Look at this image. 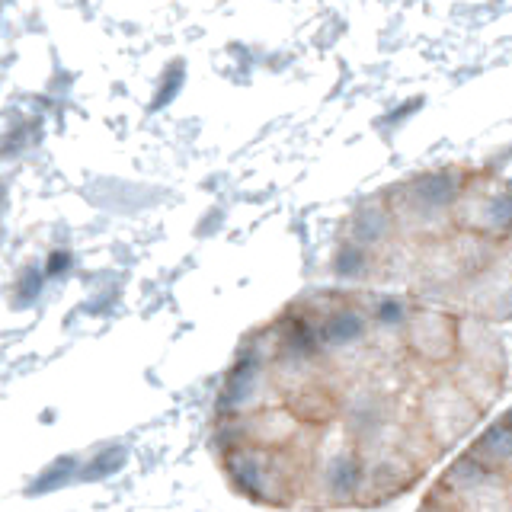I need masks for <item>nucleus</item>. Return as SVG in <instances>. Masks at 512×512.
<instances>
[{"label": "nucleus", "mask_w": 512, "mask_h": 512, "mask_svg": "<svg viewBox=\"0 0 512 512\" xmlns=\"http://www.w3.org/2000/svg\"><path fill=\"white\" fill-rule=\"evenodd\" d=\"M509 487L512 484L503 474L484 468L464 452L442 471L432 493L458 512H512Z\"/></svg>", "instance_id": "obj_6"}, {"label": "nucleus", "mask_w": 512, "mask_h": 512, "mask_svg": "<svg viewBox=\"0 0 512 512\" xmlns=\"http://www.w3.org/2000/svg\"><path fill=\"white\" fill-rule=\"evenodd\" d=\"M416 512H458V509H452L445 500H439V496L429 490V493H426V500L420 503V509H416Z\"/></svg>", "instance_id": "obj_18"}, {"label": "nucleus", "mask_w": 512, "mask_h": 512, "mask_svg": "<svg viewBox=\"0 0 512 512\" xmlns=\"http://www.w3.org/2000/svg\"><path fill=\"white\" fill-rule=\"evenodd\" d=\"M480 416H484V410L458 388L448 372L426 381L413 404V423L420 426L423 439L432 445L436 455L468 439L477 429Z\"/></svg>", "instance_id": "obj_4"}, {"label": "nucleus", "mask_w": 512, "mask_h": 512, "mask_svg": "<svg viewBox=\"0 0 512 512\" xmlns=\"http://www.w3.org/2000/svg\"><path fill=\"white\" fill-rule=\"evenodd\" d=\"M314 442L317 432L311 429L292 448L237 445L221 452L218 461L237 496L266 509H292L304 500V490H308Z\"/></svg>", "instance_id": "obj_1"}, {"label": "nucleus", "mask_w": 512, "mask_h": 512, "mask_svg": "<svg viewBox=\"0 0 512 512\" xmlns=\"http://www.w3.org/2000/svg\"><path fill=\"white\" fill-rule=\"evenodd\" d=\"M381 269V256L365 250L352 240L340 237V244L333 250V276L346 285H375Z\"/></svg>", "instance_id": "obj_17"}, {"label": "nucleus", "mask_w": 512, "mask_h": 512, "mask_svg": "<svg viewBox=\"0 0 512 512\" xmlns=\"http://www.w3.org/2000/svg\"><path fill=\"white\" fill-rule=\"evenodd\" d=\"M292 308L308 320L314 340L333 365V372L340 359H356L375 343L362 292H311L301 295Z\"/></svg>", "instance_id": "obj_2"}, {"label": "nucleus", "mask_w": 512, "mask_h": 512, "mask_svg": "<svg viewBox=\"0 0 512 512\" xmlns=\"http://www.w3.org/2000/svg\"><path fill=\"white\" fill-rule=\"evenodd\" d=\"M362 487L365 458L359 445L346 436L340 423L317 432L304 503L314 509H352L362 503Z\"/></svg>", "instance_id": "obj_3"}, {"label": "nucleus", "mask_w": 512, "mask_h": 512, "mask_svg": "<svg viewBox=\"0 0 512 512\" xmlns=\"http://www.w3.org/2000/svg\"><path fill=\"white\" fill-rule=\"evenodd\" d=\"M509 503H512V487H509Z\"/></svg>", "instance_id": "obj_20"}, {"label": "nucleus", "mask_w": 512, "mask_h": 512, "mask_svg": "<svg viewBox=\"0 0 512 512\" xmlns=\"http://www.w3.org/2000/svg\"><path fill=\"white\" fill-rule=\"evenodd\" d=\"M455 362L471 365L477 372H487L493 378L506 381L509 352L493 324H487V320H480L474 314H458V359Z\"/></svg>", "instance_id": "obj_12"}, {"label": "nucleus", "mask_w": 512, "mask_h": 512, "mask_svg": "<svg viewBox=\"0 0 512 512\" xmlns=\"http://www.w3.org/2000/svg\"><path fill=\"white\" fill-rule=\"evenodd\" d=\"M448 308L458 314H474L493 327L509 324L512 320V272L493 263L487 272H480L477 279L464 282Z\"/></svg>", "instance_id": "obj_11"}, {"label": "nucleus", "mask_w": 512, "mask_h": 512, "mask_svg": "<svg viewBox=\"0 0 512 512\" xmlns=\"http://www.w3.org/2000/svg\"><path fill=\"white\" fill-rule=\"evenodd\" d=\"M340 384L343 381H336V378H320V381L308 384V388L288 394L285 404L295 410L301 426L324 432L340 423Z\"/></svg>", "instance_id": "obj_14"}, {"label": "nucleus", "mask_w": 512, "mask_h": 512, "mask_svg": "<svg viewBox=\"0 0 512 512\" xmlns=\"http://www.w3.org/2000/svg\"><path fill=\"white\" fill-rule=\"evenodd\" d=\"M455 228L503 244L512 237V186L487 170H471L455 205Z\"/></svg>", "instance_id": "obj_5"}, {"label": "nucleus", "mask_w": 512, "mask_h": 512, "mask_svg": "<svg viewBox=\"0 0 512 512\" xmlns=\"http://www.w3.org/2000/svg\"><path fill=\"white\" fill-rule=\"evenodd\" d=\"M308 426H301L295 410L285 404H272L260 407L253 413L234 416V420H218L215 423V448L218 455L228 452L237 445H256V448H292L304 436H308Z\"/></svg>", "instance_id": "obj_7"}, {"label": "nucleus", "mask_w": 512, "mask_h": 512, "mask_svg": "<svg viewBox=\"0 0 512 512\" xmlns=\"http://www.w3.org/2000/svg\"><path fill=\"white\" fill-rule=\"evenodd\" d=\"M468 455L484 464V468L503 474L512 484V426L503 416L496 423H490L487 429H480L468 442Z\"/></svg>", "instance_id": "obj_16"}, {"label": "nucleus", "mask_w": 512, "mask_h": 512, "mask_svg": "<svg viewBox=\"0 0 512 512\" xmlns=\"http://www.w3.org/2000/svg\"><path fill=\"white\" fill-rule=\"evenodd\" d=\"M343 237L352 240V244H359L372 253H384L391 250L397 240H400V231H397V221L391 215L388 202H384V192L375 199H365L352 208V215L346 218V228H343Z\"/></svg>", "instance_id": "obj_13"}, {"label": "nucleus", "mask_w": 512, "mask_h": 512, "mask_svg": "<svg viewBox=\"0 0 512 512\" xmlns=\"http://www.w3.org/2000/svg\"><path fill=\"white\" fill-rule=\"evenodd\" d=\"M272 404H282V394L276 381H272L269 362L250 343H244L221 381L215 416L218 420H234V416H244Z\"/></svg>", "instance_id": "obj_8"}, {"label": "nucleus", "mask_w": 512, "mask_h": 512, "mask_svg": "<svg viewBox=\"0 0 512 512\" xmlns=\"http://www.w3.org/2000/svg\"><path fill=\"white\" fill-rule=\"evenodd\" d=\"M362 304L368 311V320H372L375 343L381 336V340H394L397 346H404V333L410 324L413 304L404 301L400 295H391V292H362Z\"/></svg>", "instance_id": "obj_15"}, {"label": "nucleus", "mask_w": 512, "mask_h": 512, "mask_svg": "<svg viewBox=\"0 0 512 512\" xmlns=\"http://www.w3.org/2000/svg\"><path fill=\"white\" fill-rule=\"evenodd\" d=\"M400 349L416 365L436 368L439 375L448 372L458 359V314L452 308H442V304H413Z\"/></svg>", "instance_id": "obj_9"}, {"label": "nucleus", "mask_w": 512, "mask_h": 512, "mask_svg": "<svg viewBox=\"0 0 512 512\" xmlns=\"http://www.w3.org/2000/svg\"><path fill=\"white\" fill-rule=\"evenodd\" d=\"M503 420H506V423H509V426H512V407H509V410H506V413H503Z\"/></svg>", "instance_id": "obj_19"}, {"label": "nucleus", "mask_w": 512, "mask_h": 512, "mask_svg": "<svg viewBox=\"0 0 512 512\" xmlns=\"http://www.w3.org/2000/svg\"><path fill=\"white\" fill-rule=\"evenodd\" d=\"M394 420H400V413L388 384L368 375L349 378L340 384V426L356 445L378 436Z\"/></svg>", "instance_id": "obj_10"}]
</instances>
